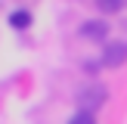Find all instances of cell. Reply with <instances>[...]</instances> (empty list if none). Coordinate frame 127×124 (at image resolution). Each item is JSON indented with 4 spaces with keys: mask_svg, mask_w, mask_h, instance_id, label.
Instances as JSON below:
<instances>
[{
    "mask_svg": "<svg viewBox=\"0 0 127 124\" xmlns=\"http://www.w3.org/2000/svg\"><path fill=\"white\" fill-rule=\"evenodd\" d=\"M102 62L105 68H121L124 62H127V40H109L102 47Z\"/></svg>",
    "mask_w": 127,
    "mask_h": 124,
    "instance_id": "cell-1",
    "label": "cell"
},
{
    "mask_svg": "<svg viewBox=\"0 0 127 124\" xmlns=\"http://www.w3.org/2000/svg\"><path fill=\"white\" fill-rule=\"evenodd\" d=\"M78 34L84 37V40H90V43H102V40H109V25H105L102 19H90V22L81 25Z\"/></svg>",
    "mask_w": 127,
    "mask_h": 124,
    "instance_id": "cell-2",
    "label": "cell"
},
{
    "mask_svg": "<svg viewBox=\"0 0 127 124\" xmlns=\"http://www.w3.org/2000/svg\"><path fill=\"white\" fill-rule=\"evenodd\" d=\"M105 99V90L102 87H87V93H81L78 96V102H81V109L84 112H96V105Z\"/></svg>",
    "mask_w": 127,
    "mask_h": 124,
    "instance_id": "cell-3",
    "label": "cell"
},
{
    "mask_svg": "<svg viewBox=\"0 0 127 124\" xmlns=\"http://www.w3.org/2000/svg\"><path fill=\"white\" fill-rule=\"evenodd\" d=\"M31 22H34V16H31L28 9H12V16H9V25H12V28H28Z\"/></svg>",
    "mask_w": 127,
    "mask_h": 124,
    "instance_id": "cell-4",
    "label": "cell"
},
{
    "mask_svg": "<svg viewBox=\"0 0 127 124\" xmlns=\"http://www.w3.org/2000/svg\"><path fill=\"white\" fill-rule=\"evenodd\" d=\"M99 12H105V16H115V12H121L127 6V0H96Z\"/></svg>",
    "mask_w": 127,
    "mask_h": 124,
    "instance_id": "cell-5",
    "label": "cell"
},
{
    "mask_svg": "<svg viewBox=\"0 0 127 124\" xmlns=\"http://www.w3.org/2000/svg\"><path fill=\"white\" fill-rule=\"evenodd\" d=\"M68 124H96V115H93V112H84V109H78L71 115V121Z\"/></svg>",
    "mask_w": 127,
    "mask_h": 124,
    "instance_id": "cell-6",
    "label": "cell"
}]
</instances>
